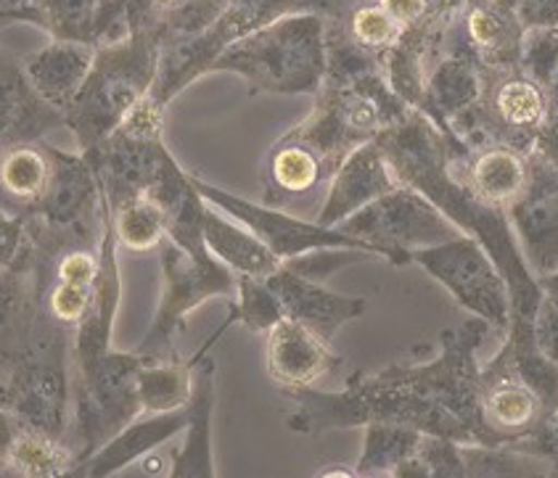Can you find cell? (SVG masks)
Returning <instances> with one entry per match:
<instances>
[{"label":"cell","mask_w":558,"mask_h":478,"mask_svg":"<svg viewBox=\"0 0 558 478\" xmlns=\"http://www.w3.org/2000/svg\"><path fill=\"white\" fill-rule=\"evenodd\" d=\"M374 140L392 167L397 183L432 198L463 233L469 231L480 235V244L487 248L500 275L506 278L517 328L522 322H530L541 294H537L532 278L526 275L504 217L498 207L482 204L463 183H452L442 135L437 133L429 117L424 111L411 109L402 120L381 130Z\"/></svg>","instance_id":"obj_1"},{"label":"cell","mask_w":558,"mask_h":478,"mask_svg":"<svg viewBox=\"0 0 558 478\" xmlns=\"http://www.w3.org/2000/svg\"><path fill=\"white\" fill-rule=\"evenodd\" d=\"M165 40L159 33H135L96 46V59L64 111L80 154L104 140L146 101L157 83Z\"/></svg>","instance_id":"obj_2"},{"label":"cell","mask_w":558,"mask_h":478,"mask_svg":"<svg viewBox=\"0 0 558 478\" xmlns=\"http://www.w3.org/2000/svg\"><path fill=\"white\" fill-rule=\"evenodd\" d=\"M326 16L289 14L239 37L209 66V72H233L252 90L296 96L326 83Z\"/></svg>","instance_id":"obj_3"},{"label":"cell","mask_w":558,"mask_h":478,"mask_svg":"<svg viewBox=\"0 0 558 478\" xmlns=\"http://www.w3.org/2000/svg\"><path fill=\"white\" fill-rule=\"evenodd\" d=\"M344 3L347 0H228L226 11L215 19L213 27L191 40L162 48V64L148 98L167 109V103L196 77L207 74L217 56L239 37L289 14H320L331 19L344 9Z\"/></svg>","instance_id":"obj_4"},{"label":"cell","mask_w":558,"mask_h":478,"mask_svg":"<svg viewBox=\"0 0 558 478\" xmlns=\"http://www.w3.org/2000/svg\"><path fill=\"white\" fill-rule=\"evenodd\" d=\"M141 365L144 355L138 352L111 350L88 376L72 372V418L64 442L70 444L74 465L88 461L98 446L144 415L135 387Z\"/></svg>","instance_id":"obj_5"},{"label":"cell","mask_w":558,"mask_h":478,"mask_svg":"<svg viewBox=\"0 0 558 478\" xmlns=\"http://www.w3.org/2000/svg\"><path fill=\"white\" fill-rule=\"evenodd\" d=\"M337 228L376 246L392 265L411 262L415 248H429L463 235L461 228L432 198L408 185H397L389 194L378 196Z\"/></svg>","instance_id":"obj_6"},{"label":"cell","mask_w":558,"mask_h":478,"mask_svg":"<svg viewBox=\"0 0 558 478\" xmlns=\"http://www.w3.org/2000/svg\"><path fill=\"white\" fill-rule=\"evenodd\" d=\"M162 294H159L157 312L151 328L138 344V355L162 357L172 346V339L181 331L185 318L215 296H235V272L217 262L213 254L194 257L175 244L162 241Z\"/></svg>","instance_id":"obj_7"},{"label":"cell","mask_w":558,"mask_h":478,"mask_svg":"<svg viewBox=\"0 0 558 478\" xmlns=\"http://www.w3.org/2000/svg\"><path fill=\"white\" fill-rule=\"evenodd\" d=\"M411 262L424 267L471 315L506 328L508 315H511V294L498 265L480 241L463 233L445 244L415 248L411 252Z\"/></svg>","instance_id":"obj_8"},{"label":"cell","mask_w":558,"mask_h":478,"mask_svg":"<svg viewBox=\"0 0 558 478\" xmlns=\"http://www.w3.org/2000/svg\"><path fill=\"white\" fill-rule=\"evenodd\" d=\"M191 183H194V188L202 194L204 201L213 204L220 212H226L233 220H239L241 225L250 228L281 262L300 257V254L315 252V248H361V252H368L374 257L384 259V254L376 246L365 244V241L355 238V235H347L339 228H324L315 220L287 212V209L268 207V204H254L250 198L228 194V191L217 188V185L196 175H191Z\"/></svg>","instance_id":"obj_9"},{"label":"cell","mask_w":558,"mask_h":478,"mask_svg":"<svg viewBox=\"0 0 558 478\" xmlns=\"http://www.w3.org/2000/svg\"><path fill=\"white\" fill-rule=\"evenodd\" d=\"M122 299L120 262H117V238L111 228V207L104 225L101 241H98V272L93 285V299L88 312L77 331L72 333V372L88 376L101 363L104 355L111 352V331H114L117 309Z\"/></svg>","instance_id":"obj_10"},{"label":"cell","mask_w":558,"mask_h":478,"mask_svg":"<svg viewBox=\"0 0 558 478\" xmlns=\"http://www.w3.org/2000/svg\"><path fill=\"white\" fill-rule=\"evenodd\" d=\"M397 177L376 140H365L347 154L328 183L324 204L315 212V222L324 228L342 225L347 217L361 212L378 196L397 188Z\"/></svg>","instance_id":"obj_11"},{"label":"cell","mask_w":558,"mask_h":478,"mask_svg":"<svg viewBox=\"0 0 558 478\" xmlns=\"http://www.w3.org/2000/svg\"><path fill=\"white\" fill-rule=\"evenodd\" d=\"M331 341L320 339L302 322L283 318L265 333V368L283 389L313 387L320 378L339 368Z\"/></svg>","instance_id":"obj_12"},{"label":"cell","mask_w":558,"mask_h":478,"mask_svg":"<svg viewBox=\"0 0 558 478\" xmlns=\"http://www.w3.org/2000/svg\"><path fill=\"white\" fill-rule=\"evenodd\" d=\"M265 283L278 296L287 318L302 322V326H307L310 331H315L326 341H331L337 336L339 328L347 326L350 320L361 318L365 309H368L365 299H350V296L333 294L324 283L296 275L283 262L272 275L265 278Z\"/></svg>","instance_id":"obj_13"},{"label":"cell","mask_w":558,"mask_h":478,"mask_svg":"<svg viewBox=\"0 0 558 478\" xmlns=\"http://www.w3.org/2000/svg\"><path fill=\"white\" fill-rule=\"evenodd\" d=\"M189 424V405L172 413H144L122 428L120 433L109 439L107 444L98 446L96 452L74 465L70 476H85V478H109L117 476L120 470L130 468L133 463L144 461L154 450H159L165 442L175 439L178 433L185 431Z\"/></svg>","instance_id":"obj_14"},{"label":"cell","mask_w":558,"mask_h":478,"mask_svg":"<svg viewBox=\"0 0 558 478\" xmlns=\"http://www.w3.org/2000/svg\"><path fill=\"white\" fill-rule=\"evenodd\" d=\"M331 167H328L313 148L287 133L270 148L268 159H265L263 204L287 209L289 212V207H294V204L305 201V198L315 194L320 196V204H324L326 188L328 183H331Z\"/></svg>","instance_id":"obj_15"},{"label":"cell","mask_w":558,"mask_h":478,"mask_svg":"<svg viewBox=\"0 0 558 478\" xmlns=\"http://www.w3.org/2000/svg\"><path fill=\"white\" fill-rule=\"evenodd\" d=\"M543 402L522 372L493 368L480 387V442L522 437L541 418Z\"/></svg>","instance_id":"obj_16"},{"label":"cell","mask_w":558,"mask_h":478,"mask_svg":"<svg viewBox=\"0 0 558 478\" xmlns=\"http://www.w3.org/2000/svg\"><path fill=\"white\" fill-rule=\"evenodd\" d=\"M56 127H66L64 111L43 101L24 66L0 51V148L40 140Z\"/></svg>","instance_id":"obj_17"},{"label":"cell","mask_w":558,"mask_h":478,"mask_svg":"<svg viewBox=\"0 0 558 478\" xmlns=\"http://www.w3.org/2000/svg\"><path fill=\"white\" fill-rule=\"evenodd\" d=\"M98 272V246H74L51 262V281L43 283L40 307L56 326L74 333L88 312Z\"/></svg>","instance_id":"obj_18"},{"label":"cell","mask_w":558,"mask_h":478,"mask_svg":"<svg viewBox=\"0 0 558 478\" xmlns=\"http://www.w3.org/2000/svg\"><path fill=\"white\" fill-rule=\"evenodd\" d=\"M215 339L207 341L196 355L194 389L189 400V424H185L183 446L170 465L172 478H213L217 476L213 461V409H215V363L204 357Z\"/></svg>","instance_id":"obj_19"},{"label":"cell","mask_w":558,"mask_h":478,"mask_svg":"<svg viewBox=\"0 0 558 478\" xmlns=\"http://www.w3.org/2000/svg\"><path fill=\"white\" fill-rule=\"evenodd\" d=\"M37 312H40V285H37L35 254L27 238L22 259L0 272V363L11 365L22 355Z\"/></svg>","instance_id":"obj_20"},{"label":"cell","mask_w":558,"mask_h":478,"mask_svg":"<svg viewBox=\"0 0 558 478\" xmlns=\"http://www.w3.org/2000/svg\"><path fill=\"white\" fill-rule=\"evenodd\" d=\"M93 59H96V46L90 42L53 40L51 46L24 61V74L43 101L51 103L53 109L66 111L77 90L83 88Z\"/></svg>","instance_id":"obj_21"},{"label":"cell","mask_w":558,"mask_h":478,"mask_svg":"<svg viewBox=\"0 0 558 478\" xmlns=\"http://www.w3.org/2000/svg\"><path fill=\"white\" fill-rule=\"evenodd\" d=\"M463 29L469 46L489 66L508 70L522 51V24L513 0H466Z\"/></svg>","instance_id":"obj_22"},{"label":"cell","mask_w":558,"mask_h":478,"mask_svg":"<svg viewBox=\"0 0 558 478\" xmlns=\"http://www.w3.org/2000/svg\"><path fill=\"white\" fill-rule=\"evenodd\" d=\"M202 235L207 252L213 254L217 262L233 270L235 275L268 278L281 267V259L250 228L220 212L213 204H207V209H204Z\"/></svg>","instance_id":"obj_23"},{"label":"cell","mask_w":558,"mask_h":478,"mask_svg":"<svg viewBox=\"0 0 558 478\" xmlns=\"http://www.w3.org/2000/svg\"><path fill=\"white\" fill-rule=\"evenodd\" d=\"M51 148L43 140L0 148V204L5 209L27 215L40 201L53 172Z\"/></svg>","instance_id":"obj_24"},{"label":"cell","mask_w":558,"mask_h":478,"mask_svg":"<svg viewBox=\"0 0 558 478\" xmlns=\"http://www.w3.org/2000/svg\"><path fill=\"white\" fill-rule=\"evenodd\" d=\"M530 170L513 148L493 146L476 154L466 172V188L487 207H508L524 196Z\"/></svg>","instance_id":"obj_25"},{"label":"cell","mask_w":558,"mask_h":478,"mask_svg":"<svg viewBox=\"0 0 558 478\" xmlns=\"http://www.w3.org/2000/svg\"><path fill=\"white\" fill-rule=\"evenodd\" d=\"M74 455L64 439L37 431L33 426H19L14 444L9 450V476L24 478H59L70 476Z\"/></svg>","instance_id":"obj_26"},{"label":"cell","mask_w":558,"mask_h":478,"mask_svg":"<svg viewBox=\"0 0 558 478\" xmlns=\"http://www.w3.org/2000/svg\"><path fill=\"white\" fill-rule=\"evenodd\" d=\"M194 363H165L162 357H144L135 376L144 413H172L189 405L194 389Z\"/></svg>","instance_id":"obj_27"},{"label":"cell","mask_w":558,"mask_h":478,"mask_svg":"<svg viewBox=\"0 0 558 478\" xmlns=\"http://www.w3.org/2000/svg\"><path fill=\"white\" fill-rule=\"evenodd\" d=\"M480 98V77H476L471 61L452 56L448 61H439L434 66L429 79L424 83V98L418 111L442 120V114H458L471 109V103Z\"/></svg>","instance_id":"obj_28"},{"label":"cell","mask_w":558,"mask_h":478,"mask_svg":"<svg viewBox=\"0 0 558 478\" xmlns=\"http://www.w3.org/2000/svg\"><path fill=\"white\" fill-rule=\"evenodd\" d=\"M117 246L130 252H151L167 238V220L159 204L146 194L109 204Z\"/></svg>","instance_id":"obj_29"},{"label":"cell","mask_w":558,"mask_h":478,"mask_svg":"<svg viewBox=\"0 0 558 478\" xmlns=\"http://www.w3.org/2000/svg\"><path fill=\"white\" fill-rule=\"evenodd\" d=\"M424 433L408 426L395 424H368L365 426V446L357 461L355 476L392 474L402 461L418 452Z\"/></svg>","instance_id":"obj_30"},{"label":"cell","mask_w":558,"mask_h":478,"mask_svg":"<svg viewBox=\"0 0 558 478\" xmlns=\"http://www.w3.org/2000/svg\"><path fill=\"white\" fill-rule=\"evenodd\" d=\"M489 111L511 130L541 127L548 114V101L537 83L526 77H506L489 93Z\"/></svg>","instance_id":"obj_31"},{"label":"cell","mask_w":558,"mask_h":478,"mask_svg":"<svg viewBox=\"0 0 558 478\" xmlns=\"http://www.w3.org/2000/svg\"><path fill=\"white\" fill-rule=\"evenodd\" d=\"M287 318L281 302L265 283V278L235 275V304L231 320H241L254 333H268L276 322Z\"/></svg>","instance_id":"obj_32"},{"label":"cell","mask_w":558,"mask_h":478,"mask_svg":"<svg viewBox=\"0 0 558 478\" xmlns=\"http://www.w3.org/2000/svg\"><path fill=\"white\" fill-rule=\"evenodd\" d=\"M98 3L101 0H35L43 27L53 35V40L90 42V46Z\"/></svg>","instance_id":"obj_33"},{"label":"cell","mask_w":558,"mask_h":478,"mask_svg":"<svg viewBox=\"0 0 558 478\" xmlns=\"http://www.w3.org/2000/svg\"><path fill=\"white\" fill-rule=\"evenodd\" d=\"M363 259H374V254L361 252V248H315V252L300 254V257L287 259L289 270H294L296 275L310 278L315 283H324L331 272L342 270L344 265L363 262Z\"/></svg>","instance_id":"obj_34"},{"label":"cell","mask_w":558,"mask_h":478,"mask_svg":"<svg viewBox=\"0 0 558 478\" xmlns=\"http://www.w3.org/2000/svg\"><path fill=\"white\" fill-rule=\"evenodd\" d=\"M27 248V217L24 215H5L0 220V272L14 267L22 259Z\"/></svg>","instance_id":"obj_35"},{"label":"cell","mask_w":558,"mask_h":478,"mask_svg":"<svg viewBox=\"0 0 558 478\" xmlns=\"http://www.w3.org/2000/svg\"><path fill=\"white\" fill-rule=\"evenodd\" d=\"M376 3L395 19V24L402 33L442 14V9H434L432 0H376Z\"/></svg>","instance_id":"obj_36"},{"label":"cell","mask_w":558,"mask_h":478,"mask_svg":"<svg viewBox=\"0 0 558 478\" xmlns=\"http://www.w3.org/2000/svg\"><path fill=\"white\" fill-rule=\"evenodd\" d=\"M22 420L9 407H0V476H9V450Z\"/></svg>","instance_id":"obj_37"},{"label":"cell","mask_w":558,"mask_h":478,"mask_svg":"<svg viewBox=\"0 0 558 478\" xmlns=\"http://www.w3.org/2000/svg\"><path fill=\"white\" fill-rule=\"evenodd\" d=\"M0 407L11 409V368L0 363Z\"/></svg>","instance_id":"obj_38"},{"label":"cell","mask_w":558,"mask_h":478,"mask_svg":"<svg viewBox=\"0 0 558 478\" xmlns=\"http://www.w3.org/2000/svg\"><path fill=\"white\" fill-rule=\"evenodd\" d=\"M5 215H11V209H5V207H3V204H0V220H3V217H5Z\"/></svg>","instance_id":"obj_39"}]
</instances>
